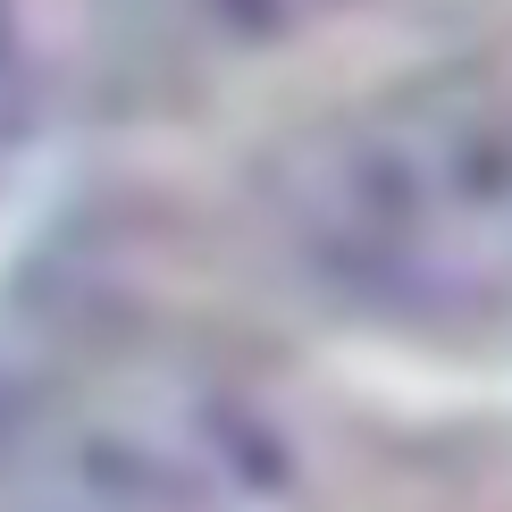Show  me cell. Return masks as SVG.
I'll return each instance as SVG.
<instances>
[{"mask_svg":"<svg viewBox=\"0 0 512 512\" xmlns=\"http://www.w3.org/2000/svg\"><path fill=\"white\" fill-rule=\"evenodd\" d=\"M269 252L328 311L395 336L512 319V68L395 76L336 101L252 177Z\"/></svg>","mask_w":512,"mask_h":512,"instance_id":"1","label":"cell"},{"mask_svg":"<svg viewBox=\"0 0 512 512\" xmlns=\"http://www.w3.org/2000/svg\"><path fill=\"white\" fill-rule=\"evenodd\" d=\"M336 437L219 336L76 319L0 353V512H311Z\"/></svg>","mask_w":512,"mask_h":512,"instance_id":"2","label":"cell"},{"mask_svg":"<svg viewBox=\"0 0 512 512\" xmlns=\"http://www.w3.org/2000/svg\"><path fill=\"white\" fill-rule=\"evenodd\" d=\"M387 0H101L118 59L152 76L219 84L244 68H277V59L311 51L319 34H345Z\"/></svg>","mask_w":512,"mask_h":512,"instance_id":"3","label":"cell"}]
</instances>
